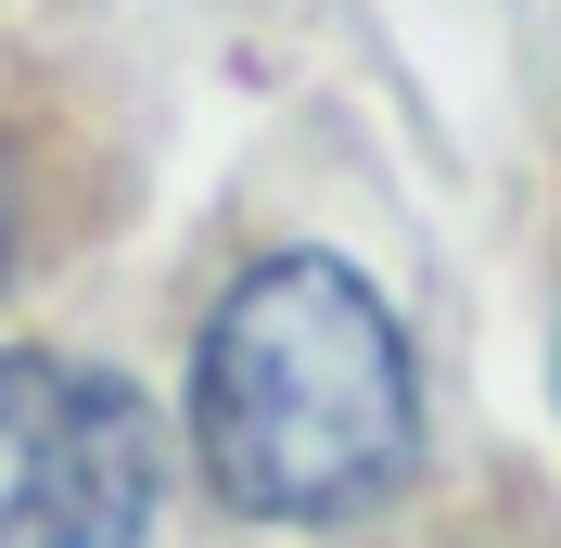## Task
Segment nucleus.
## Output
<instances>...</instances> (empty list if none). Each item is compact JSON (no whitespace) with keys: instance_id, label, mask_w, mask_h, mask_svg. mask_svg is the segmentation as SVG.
Listing matches in <instances>:
<instances>
[{"instance_id":"nucleus-1","label":"nucleus","mask_w":561,"mask_h":548,"mask_svg":"<svg viewBox=\"0 0 561 548\" xmlns=\"http://www.w3.org/2000/svg\"><path fill=\"white\" fill-rule=\"evenodd\" d=\"M205 472L255 523H345L396 498L421 459V370L409 332L345 255H268L217 294L192 357Z\"/></svg>"},{"instance_id":"nucleus-3","label":"nucleus","mask_w":561,"mask_h":548,"mask_svg":"<svg viewBox=\"0 0 561 548\" xmlns=\"http://www.w3.org/2000/svg\"><path fill=\"white\" fill-rule=\"evenodd\" d=\"M0 269H13V179H0Z\"/></svg>"},{"instance_id":"nucleus-2","label":"nucleus","mask_w":561,"mask_h":548,"mask_svg":"<svg viewBox=\"0 0 561 548\" xmlns=\"http://www.w3.org/2000/svg\"><path fill=\"white\" fill-rule=\"evenodd\" d=\"M153 421L115 370L0 357V548H140Z\"/></svg>"}]
</instances>
